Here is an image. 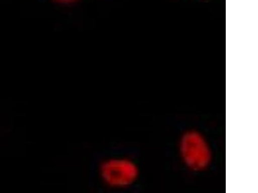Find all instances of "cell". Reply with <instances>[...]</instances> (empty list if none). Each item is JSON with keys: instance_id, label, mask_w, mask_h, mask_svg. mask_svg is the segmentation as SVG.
I'll use <instances>...</instances> for the list:
<instances>
[{"instance_id": "cell-3", "label": "cell", "mask_w": 258, "mask_h": 193, "mask_svg": "<svg viewBox=\"0 0 258 193\" xmlns=\"http://www.w3.org/2000/svg\"><path fill=\"white\" fill-rule=\"evenodd\" d=\"M52 1L59 6H68L78 3L80 0H52Z\"/></svg>"}, {"instance_id": "cell-1", "label": "cell", "mask_w": 258, "mask_h": 193, "mask_svg": "<svg viewBox=\"0 0 258 193\" xmlns=\"http://www.w3.org/2000/svg\"><path fill=\"white\" fill-rule=\"evenodd\" d=\"M98 174L101 182L107 187L123 189L137 181L140 170L137 164L130 158L109 157L100 162Z\"/></svg>"}, {"instance_id": "cell-2", "label": "cell", "mask_w": 258, "mask_h": 193, "mask_svg": "<svg viewBox=\"0 0 258 193\" xmlns=\"http://www.w3.org/2000/svg\"><path fill=\"white\" fill-rule=\"evenodd\" d=\"M179 151L183 162L193 171H204L212 162L211 147L204 135L197 131L184 133L179 143Z\"/></svg>"}]
</instances>
